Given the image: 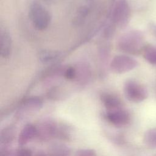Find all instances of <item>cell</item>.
Wrapping results in <instances>:
<instances>
[{
    "label": "cell",
    "instance_id": "9",
    "mask_svg": "<svg viewBox=\"0 0 156 156\" xmlns=\"http://www.w3.org/2000/svg\"><path fill=\"white\" fill-rule=\"evenodd\" d=\"M35 136H37L36 126L32 124H27L23 127L19 133L18 138V144L23 146Z\"/></svg>",
    "mask_w": 156,
    "mask_h": 156
},
{
    "label": "cell",
    "instance_id": "11",
    "mask_svg": "<svg viewBox=\"0 0 156 156\" xmlns=\"http://www.w3.org/2000/svg\"><path fill=\"white\" fill-rule=\"evenodd\" d=\"M43 101L38 96H32L25 99L21 106V112L24 111H35L40 110L43 107Z\"/></svg>",
    "mask_w": 156,
    "mask_h": 156
},
{
    "label": "cell",
    "instance_id": "2",
    "mask_svg": "<svg viewBox=\"0 0 156 156\" xmlns=\"http://www.w3.org/2000/svg\"><path fill=\"white\" fill-rule=\"evenodd\" d=\"M29 16L34 27L39 30L46 29L51 20V15L48 10L37 2H33L30 5Z\"/></svg>",
    "mask_w": 156,
    "mask_h": 156
},
{
    "label": "cell",
    "instance_id": "15",
    "mask_svg": "<svg viewBox=\"0 0 156 156\" xmlns=\"http://www.w3.org/2000/svg\"><path fill=\"white\" fill-rule=\"evenodd\" d=\"M144 143L151 147H156V127L146 132L144 135Z\"/></svg>",
    "mask_w": 156,
    "mask_h": 156
},
{
    "label": "cell",
    "instance_id": "17",
    "mask_svg": "<svg viewBox=\"0 0 156 156\" xmlns=\"http://www.w3.org/2000/svg\"><path fill=\"white\" fill-rule=\"evenodd\" d=\"M59 57V53L52 51H43L40 55V60L43 63L54 62Z\"/></svg>",
    "mask_w": 156,
    "mask_h": 156
},
{
    "label": "cell",
    "instance_id": "3",
    "mask_svg": "<svg viewBox=\"0 0 156 156\" xmlns=\"http://www.w3.org/2000/svg\"><path fill=\"white\" fill-rule=\"evenodd\" d=\"M124 92L129 101L136 103L143 101L148 96V92L145 87L132 80H129L125 82Z\"/></svg>",
    "mask_w": 156,
    "mask_h": 156
},
{
    "label": "cell",
    "instance_id": "22",
    "mask_svg": "<svg viewBox=\"0 0 156 156\" xmlns=\"http://www.w3.org/2000/svg\"><path fill=\"white\" fill-rule=\"evenodd\" d=\"M35 156H48L44 152H42V151H38Z\"/></svg>",
    "mask_w": 156,
    "mask_h": 156
},
{
    "label": "cell",
    "instance_id": "18",
    "mask_svg": "<svg viewBox=\"0 0 156 156\" xmlns=\"http://www.w3.org/2000/svg\"><path fill=\"white\" fill-rule=\"evenodd\" d=\"M64 76L69 80L76 79V67L69 66L66 68L63 73Z\"/></svg>",
    "mask_w": 156,
    "mask_h": 156
},
{
    "label": "cell",
    "instance_id": "1",
    "mask_svg": "<svg viewBox=\"0 0 156 156\" xmlns=\"http://www.w3.org/2000/svg\"><path fill=\"white\" fill-rule=\"evenodd\" d=\"M144 44V36L143 34L139 30H131L119 37L118 47L124 52L135 54L142 50Z\"/></svg>",
    "mask_w": 156,
    "mask_h": 156
},
{
    "label": "cell",
    "instance_id": "10",
    "mask_svg": "<svg viewBox=\"0 0 156 156\" xmlns=\"http://www.w3.org/2000/svg\"><path fill=\"white\" fill-rule=\"evenodd\" d=\"M101 100L108 111L122 108L121 101L115 95L109 93H103L101 95Z\"/></svg>",
    "mask_w": 156,
    "mask_h": 156
},
{
    "label": "cell",
    "instance_id": "21",
    "mask_svg": "<svg viewBox=\"0 0 156 156\" xmlns=\"http://www.w3.org/2000/svg\"><path fill=\"white\" fill-rule=\"evenodd\" d=\"M149 27L151 32L156 37V23H151Z\"/></svg>",
    "mask_w": 156,
    "mask_h": 156
},
{
    "label": "cell",
    "instance_id": "5",
    "mask_svg": "<svg viewBox=\"0 0 156 156\" xmlns=\"http://www.w3.org/2000/svg\"><path fill=\"white\" fill-rule=\"evenodd\" d=\"M130 16V9L126 0H118L112 13L113 22L119 27H124L129 23Z\"/></svg>",
    "mask_w": 156,
    "mask_h": 156
},
{
    "label": "cell",
    "instance_id": "14",
    "mask_svg": "<svg viewBox=\"0 0 156 156\" xmlns=\"http://www.w3.org/2000/svg\"><path fill=\"white\" fill-rule=\"evenodd\" d=\"M56 137L64 141H69L71 137V128L64 124L58 125Z\"/></svg>",
    "mask_w": 156,
    "mask_h": 156
},
{
    "label": "cell",
    "instance_id": "6",
    "mask_svg": "<svg viewBox=\"0 0 156 156\" xmlns=\"http://www.w3.org/2000/svg\"><path fill=\"white\" fill-rule=\"evenodd\" d=\"M58 124L53 120L46 119L37 126V137L41 141H48L56 137Z\"/></svg>",
    "mask_w": 156,
    "mask_h": 156
},
{
    "label": "cell",
    "instance_id": "19",
    "mask_svg": "<svg viewBox=\"0 0 156 156\" xmlns=\"http://www.w3.org/2000/svg\"><path fill=\"white\" fill-rule=\"evenodd\" d=\"M75 156H96V153L93 149H83L77 151Z\"/></svg>",
    "mask_w": 156,
    "mask_h": 156
},
{
    "label": "cell",
    "instance_id": "8",
    "mask_svg": "<svg viewBox=\"0 0 156 156\" xmlns=\"http://www.w3.org/2000/svg\"><path fill=\"white\" fill-rule=\"evenodd\" d=\"M12 42L9 33L5 30H1L0 34V52L4 58H9L12 53Z\"/></svg>",
    "mask_w": 156,
    "mask_h": 156
},
{
    "label": "cell",
    "instance_id": "16",
    "mask_svg": "<svg viewBox=\"0 0 156 156\" xmlns=\"http://www.w3.org/2000/svg\"><path fill=\"white\" fill-rule=\"evenodd\" d=\"M143 56L149 63L156 65V46H150L146 47L144 50Z\"/></svg>",
    "mask_w": 156,
    "mask_h": 156
},
{
    "label": "cell",
    "instance_id": "13",
    "mask_svg": "<svg viewBox=\"0 0 156 156\" xmlns=\"http://www.w3.org/2000/svg\"><path fill=\"white\" fill-rule=\"evenodd\" d=\"M48 156H69V150L63 144H55L51 147Z\"/></svg>",
    "mask_w": 156,
    "mask_h": 156
},
{
    "label": "cell",
    "instance_id": "7",
    "mask_svg": "<svg viewBox=\"0 0 156 156\" xmlns=\"http://www.w3.org/2000/svg\"><path fill=\"white\" fill-rule=\"evenodd\" d=\"M105 117L110 123L118 127L125 126L130 121V113L122 108L107 111Z\"/></svg>",
    "mask_w": 156,
    "mask_h": 156
},
{
    "label": "cell",
    "instance_id": "12",
    "mask_svg": "<svg viewBox=\"0 0 156 156\" xmlns=\"http://www.w3.org/2000/svg\"><path fill=\"white\" fill-rule=\"evenodd\" d=\"M16 129L14 126L10 125L4 128L0 135V140L1 143L7 144L11 143L15 136Z\"/></svg>",
    "mask_w": 156,
    "mask_h": 156
},
{
    "label": "cell",
    "instance_id": "20",
    "mask_svg": "<svg viewBox=\"0 0 156 156\" xmlns=\"http://www.w3.org/2000/svg\"><path fill=\"white\" fill-rule=\"evenodd\" d=\"M16 156H32V153L29 149L20 148L18 149Z\"/></svg>",
    "mask_w": 156,
    "mask_h": 156
},
{
    "label": "cell",
    "instance_id": "4",
    "mask_svg": "<svg viewBox=\"0 0 156 156\" xmlns=\"http://www.w3.org/2000/svg\"><path fill=\"white\" fill-rule=\"evenodd\" d=\"M138 65L137 61L126 55H116L111 61V70L117 74H122L133 69Z\"/></svg>",
    "mask_w": 156,
    "mask_h": 156
}]
</instances>
